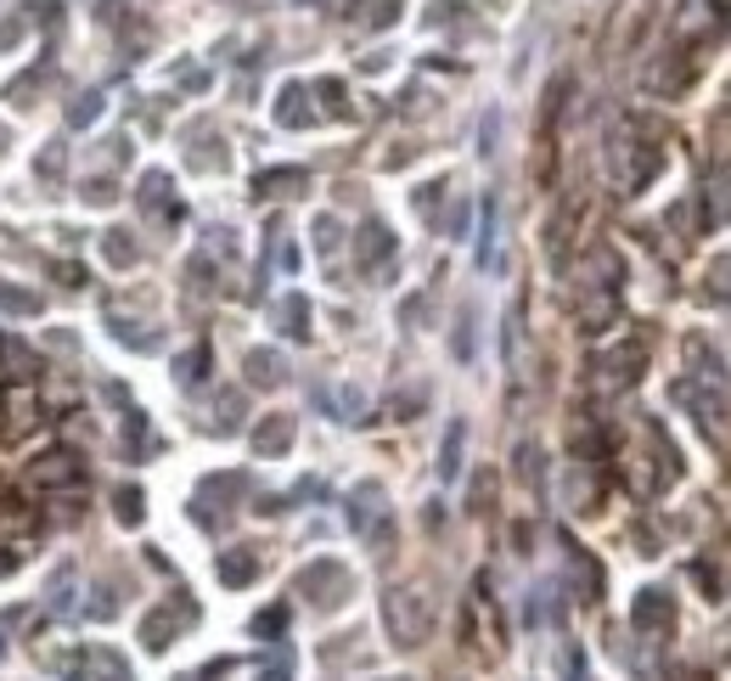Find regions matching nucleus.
I'll return each instance as SVG.
<instances>
[{"mask_svg":"<svg viewBox=\"0 0 731 681\" xmlns=\"http://www.w3.org/2000/svg\"><path fill=\"white\" fill-rule=\"evenodd\" d=\"M428 598L417 585H389L383 591V631L394 648H422L428 642Z\"/></svg>","mask_w":731,"mask_h":681,"instance_id":"obj_1","label":"nucleus"},{"mask_svg":"<svg viewBox=\"0 0 731 681\" xmlns=\"http://www.w3.org/2000/svg\"><path fill=\"white\" fill-rule=\"evenodd\" d=\"M608 163H613L619 192H642V187L659 176V147H642V141H630V136H613Z\"/></svg>","mask_w":731,"mask_h":681,"instance_id":"obj_2","label":"nucleus"},{"mask_svg":"<svg viewBox=\"0 0 731 681\" xmlns=\"http://www.w3.org/2000/svg\"><path fill=\"white\" fill-rule=\"evenodd\" d=\"M79 490L84 484V462L73 457V451H46V457H34L29 468H23V490H34V495H57V490Z\"/></svg>","mask_w":731,"mask_h":681,"instance_id":"obj_3","label":"nucleus"},{"mask_svg":"<svg viewBox=\"0 0 731 681\" xmlns=\"http://www.w3.org/2000/svg\"><path fill=\"white\" fill-rule=\"evenodd\" d=\"M293 591H299V598H310L316 609H338V603L349 598V569H343L338 558H316V563L293 580Z\"/></svg>","mask_w":731,"mask_h":681,"instance_id":"obj_4","label":"nucleus"},{"mask_svg":"<svg viewBox=\"0 0 731 681\" xmlns=\"http://www.w3.org/2000/svg\"><path fill=\"white\" fill-rule=\"evenodd\" d=\"M192 620H198V609H192L187 598H169V603H158V609L141 620V648H147V653H163V648H169L180 631H187Z\"/></svg>","mask_w":731,"mask_h":681,"instance_id":"obj_5","label":"nucleus"},{"mask_svg":"<svg viewBox=\"0 0 731 681\" xmlns=\"http://www.w3.org/2000/svg\"><path fill=\"white\" fill-rule=\"evenodd\" d=\"M630 625H635V637H664V631L675 625L670 591H642V598H635V609H630Z\"/></svg>","mask_w":731,"mask_h":681,"instance_id":"obj_6","label":"nucleus"},{"mask_svg":"<svg viewBox=\"0 0 731 681\" xmlns=\"http://www.w3.org/2000/svg\"><path fill=\"white\" fill-rule=\"evenodd\" d=\"M293 417L288 411H270L264 422H259V429L248 434V445H253V457H282V451H293Z\"/></svg>","mask_w":731,"mask_h":681,"instance_id":"obj_7","label":"nucleus"},{"mask_svg":"<svg viewBox=\"0 0 731 681\" xmlns=\"http://www.w3.org/2000/svg\"><path fill=\"white\" fill-rule=\"evenodd\" d=\"M642 367H648V344H642V338H630V344H619V350H608L597 361V372L608 383H635V378H642Z\"/></svg>","mask_w":731,"mask_h":681,"instance_id":"obj_8","label":"nucleus"},{"mask_svg":"<svg viewBox=\"0 0 731 681\" xmlns=\"http://www.w3.org/2000/svg\"><path fill=\"white\" fill-rule=\"evenodd\" d=\"M389 513V495H383V484L378 479H366V484H354V495H349V524L360 530V535H372V524Z\"/></svg>","mask_w":731,"mask_h":681,"instance_id":"obj_9","label":"nucleus"},{"mask_svg":"<svg viewBox=\"0 0 731 681\" xmlns=\"http://www.w3.org/2000/svg\"><path fill=\"white\" fill-rule=\"evenodd\" d=\"M242 490H248V479H242V473H214V479H203V484H198V519L226 513V501H231V495H242Z\"/></svg>","mask_w":731,"mask_h":681,"instance_id":"obj_10","label":"nucleus"},{"mask_svg":"<svg viewBox=\"0 0 731 681\" xmlns=\"http://www.w3.org/2000/svg\"><path fill=\"white\" fill-rule=\"evenodd\" d=\"M574 316H580V332H608V327L619 321V293H602V288H597V293H580V310H574Z\"/></svg>","mask_w":731,"mask_h":681,"instance_id":"obj_11","label":"nucleus"},{"mask_svg":"<svg viewBox=\"0 0 731 681\" xmlns=\"http://www.w3.org/2000/svg\"><path fill=\"white\" fill-rule=\"evenodd\" d=\"M214 569H220V585H253L264 563H259V552H253V547H231V552H220V563H214Z\"/></svg>","mask_w":731,"mask_h":681,"instance_id":"obj_12","label":"nucleus"},{"mask_svg":"<svg viewBox=\"0 0 731 681\" xmlns=\"http://www.w3.org/2000/svg\"><path fill=\"white\" fill-rule=\"evenodd\" d=\"M389 253H394V231L383 220H366L360 226V271H378Z\"/></svg>","mask_w":731,"mask_h":681,"instance_id":"obj_13","label":"nucleus"},{"mask_svg":"<svg viewBox=\"0 0 731 681\" xmlns=\"http://www.w3.org/2000/svg\"><path fill=\"white\" fill-rule=\"evenodd\" d=\"M141 209H147V214H163V220L180 214V209H174V181L163 176V169H147V176H141Z\"/></svg>","mask_w":731,"mask_h":681,"instance_id":"obj_14","label":"nucleus"},{"mask_svg":"<svg viewBox=\"0 0 731 681\" xmlns=\"http://www.w3.org/2000/svg\"><path fill=\"white\" fill-rule=\"evenodd\" d=\"M304 187H310L304 169H264V176L253 181V198H293V192H304Z\"/></svg>","mask_w":731,"mask_h":681,"instance_id":"obj_15","label":"nucleus"},{"mask_svg":"<svg viewBox=\"0 0 731 681\" xmlns=\"http://www.w3.org/2000/svg\"><path fill=\"white\" fill-rule=\"evenodd\" d=\"M242 367H248V383H253V389H277V383H282V355H277V350H248Z\"/></svg>","mask_w":731,"mask_h":681,"instance_id":"obj_16","label":"nucleus"},{"mask_svg":"<svg viewBox=\"0 0 731 681\" xmlns=\"http://www.w3.org/2000/svg\"><path fill=\"white\" fill-rule=\"evenodd\" d=\"M102 260H108L113 271H130V266L141 260V248H136L130 231H108V237H102Z\"/></svg>","mask_w":731,"mask_h":681,"instance_id":"obj_17","label":"nucleus"},{"mask_svg":"<svg viewBox=\"0 0 731 681\" xmlns=\"http://www.w3.org/2000/svg\"><path fill=\"white\" fill-rule=\"evenodd\" d=\"M316 113L304 108V84H288L282 91V102H277V124H288V130H304Z\"/></svg>","mask_w":731,"mask_h":681,"instance_id":"obj_18","label":"nucleus"},{"mask_svg":"<svg viewBox=\"0 0 731 681\" xmlns=\"http://www.w3.org/2000/svg\"><path fill=\"white\" fill-rule=\"evenodd\" d=\"M569 563H574V580L585 585V603H597V591H602V569H597V558H591L585 547L569 541Z\"/></svg>","mask_w":731,"mask_h":681,"instance_id":"obj_19","label":"nucleus"},{"mask_svg":"<svg viewBox=\"0 0 731 681\" xmlns=\"http://www.w3.org/2000/svg\"><path fill=\"white\" fill-rule=\"evenodd\" d=\"M462 440H468V429H462V422H450L444 451H439V479H444V484H450L455 473H462Z\"/></svg>","mask_w":731,"mask_h":681,"instance_id":"obj_20","label":"nucleus"},{"mask_svg":"<svg viewBox=\"0 0 731 681\" xmlns=\"http://www.w3.org/2000/svg\"><path fill=\"white\" fill-rule=\"evenodd\" d=\"M282 332H293V338H310V304H304V293L282 299Z\"/></svg>","mask_w":731,"mask_h":681,"instance_id":"obj_21","label":"nucleus"},{"mask_svg":"<svg viewBox=\"0 0 731 681\" xmlns=\"http://www.w3.org/2000/svg\"><path fill=\"white\" fill-rule=\"evenodd\" d=\"M394 7H400V0H354V18L366 29H383V23H394Z\"/></svg>","mask_w":731,"mask_h":681,"instance_id":"obj_22","label":"nucleus"},{"mask_svg":"<svg viewBox=\"0 0 731 681\" xmlns=\"http://www.w3.org/2000/svg\"><path fill=\"white\" fill-rule=\"evenodd\" d=\"M97 113H102V91H84L73 108H68V130H84V124H97Z\"/></svg>","mask_w":731,"mask_h":681,"instance_id":"obj_23","label":"nucleus"},{"mask_svg":"<svg viewBox=\"0 0 731 681\" xmlns=\"http://www.w3.org/2000/svg\"><path fill=\"white\" fill-rule=\"evenodd\" d=\"M113 507H119V524H130V530L141 524V490H136V484H124V490L113 495Z\"/></svg>","mask_w":731,"mask_h":681,"instance_id":"obj_24","label":"nucleus"},{"mask_svg":"<svg viewBox=\"0 0 731 681\" xmlns=\"http://www.w3.org/2000/svg\"><path fill=\"white\" fill-rule=\"evenodd\" d=\"M0 304L18 310V316H40V293H18V288H7V282H0Z\"/></svg>","mask_w":731,"mask_h":681,"instance_id":"obj_25","label":"nucleus"},{"mask_svg":"<svg viewBox=\"0 0 731 681\" xmlns=\"http://www.w3.org/2000/svg\"><path fill=\"white\" fill-rule=\"evenodd\" d=\"M174 372H180V383H198V372H209V344H198L192 355H180Z\"/></svg>","mask_w":731,"mask_h":681,"instance_id":"obj_26","label":"nucleus"},{"mask_svg":"<svg viewBox=\"0 0 731 681\" xmlns=\"http://www.w3.org/2000/svg\"><path fill=\"white\" fill-rule=\"evenodd\" d=\"M518 462H523V468H518V473H523V484H529V490H540V479H545V468H540V445H523V451H518Z\"/></svg>","mask_w":731,"mask_h":681,"instance_id":"obj_27","label":"nucleus"},{"mask_svg":"<svg viewBox=\"0 0 731 681\" xmlns=\"http://www.w3.org/2000/svg\"><path fill=\"white\" fill-rule=\"evenodd\" d=\"M237 411H242V394H220V405H214V429H220V434L237 429Z\"/></svg>","mask_w":731,"mask_h":681,"instance_id":"obj_28","label":"nucleus"},{"mask_svg":"<svg viewBox=\"0 0 731 681\" xmlns=\"http://www.w3.org/2000/svg\"><path fill=\"white\" fill-rule=\"evenodd\" d=\"M0 530H7V535L34 530V513H18V501H0Z\"/></svg>","mask_w":731,"mask_h":681,"instance_id":"obj_29","label":"nucleus"},{"mask_svg":"<svg viewBox=\"0 0 731 681\" xmlns=\"http://www.w3.org/2000/svg\"><path fill=\"white\" fill-rule=\"evenodd\" d=\"M46 79H51V68H46V62H40V68H34L29 79H12V102H29V97L40 91V84H46Z\"/></svg>","mask_w":731,"mask_h":681,"instance_id":"obj_30","label":"nucleus"},{"mask_svg":"<svg viewBox=\"0 0 731 681\" xmlns=\"http://www.w3.org/2000/svg\"><path fill=\"white\" fill-rule=\"evenodd\" d=\"M709 293H714V299H731V253H725V260H714V271H709Z\"/></svg>","mask_w":731,"mask_h":681,"instance_id":"obj_31","label":"nucleus"},{"mask_svg":"<svg viewBox=\"0 0 731 681\" xmlns=\"http://www.w3.org/2000/svg\"><path fill=\"white\" fill-rule=\"evenodd\" d=\"M490 248H495V203H484V237H479V266H490Z\"/></svg>","mask_w":731,"mask_h":681,"instance_id":"obj_32","label":"nucleus"},{"mask_svg":"<svg viewBox=\"0 0 731 681\" xmlns=\"http://www.w3.org/2000/svg\"><path fill=\"white\" fill-rule=\"evenodd\" d=\"M316 242H321V253H332V248H338V220H332V214H321V220H316Z\"/></svg>","mask_w":731,"mask_h":681,"instance_id":"obj_33","label":"nucleus"},{"mask_svg":"<svg viewBox=\"0 0 731 681\" xmlns=\"http://www.w3.org/2000/svg\"><path fill=\"white\" fill-rule=\"evenodd\" d=\"M57 169H62V141H51V147L40 152V176H46V181L57 176Z\"/></svg>","mask_w":731,"mask_h":681,"instance_id":"obj_34","label":"nucleus"},{"mask_svg":"<svg viewBox=\"0 0 731 681\" xmlns=\"http://www.w3.org/2000/svg\"><path fill=\"white\" fill-rule=\"evenodd\" d=\"M220 675H231V659H214L209 670H192V675H180V681H220Z\"/></svg>","mask_w":731,"mask_h":681,"instance_id":"obj_35","label":"nucleus"},{"mask_svg":"<svg viewBox=\"0 0 731 681\" xmlns=\"http://www.w3.org/2000/svg\"><path fill=\"white\" fill-rule=\"evenodd\" d=\"M490 495H495V479H490V473H479V484H473V501H479V507H484V501H490Z\"/></svg>","mask_w":731,"mask_h":681,"instance_id":"obj_36","label":"nucleus"},{"mask_svg":"<svg viewBox=\"0 0 731 681\" xmlns=\"http://www.w3.org/2000/svg\"><path fill=\"white\" fill-rule=\"evenodd\" d=\"M23 34V18H12V23H0V46H12Z\"/></svg>","mask_w":731,"mask_h":681,"instance_id":"obj_37","label":"nucleus"},{"mask_svg":"<svg viewBox=\"0 0 731 681\" xmlns=\"http://www.w3.org/2000/svg\"><path fill=\"white\" fill-rule=\"evenodd\" d=\"M7 141H12V136H7V124H0V152H7Z\"/></svg>","mask_w":731,"mask_h":681,"instance_id":"obj_38","label":"nucleus"}]
</instances>
